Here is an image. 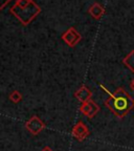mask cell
<instances>
[{"mask_svg":"<svg viewBox=\"0 0 134 151\" xmlns=\"http://www.w3.org/2000/svg\"><path fill=\"white\" fill-rule=\"evenodd\" d=\"M105 104L114 116L123 119L134 107V100L125 89L118 88L115 92L110 94V97L105 101Z\"/></svg>","mask_w":134,"mask_h":151,"instance_id":"1","label":"cell"},{"mask_svg":"<svg viewBox=\"0 0 134 151\" xmlns=\"http://www.w3.org/2000/svg\"><path fill=\"white\" fill-rule=\"evenodd\" d=\"M40 7L33 0H17L11 12L24 24L27 25L29 22L40 13Z\"/></svg>","mask_w":134,"mask_h":151,"instance_id":"2","label":"cell"},{"mask_svg":"<svg viewBox=\"0 0 134 151\" xmlns=\"http://www.w3.org/2000/svg\"><path fill=\"white\" fill-rule=\"evenodd\" d=\"M44 127H45V124L37 116H32L29 120H27L25 122V128L33 135H38L44 129Z\"/></svg>","mask_w":134,"mask_h":151,"instance_id":"3","label":"cell"},{"mask_svg":"<svg viewBox=\"0 0 134 151\" xmlns=\"http://www.w3.org/2000/svg\"><path fill=\"white\" fill-rule=\"evenodd\" d=\"M62 39L63 41L70 47H73L80 42V40L82 39V36L78 33V31H75L73 27H70L67 32L62 35Z\"/></svg>","mask_w":134,"mask_h":151,"instance_id":"4","label":"cell"},{"mask_svg":"<svg viewBox=\"0 0 134 151\" xmlns=\"http://www.w3.org/2000/svg\"><path fill=\"white\" fill-rule=\"evenodd\" d=\"M80 110H81V112L84 114V116H86L87 118H89V119H92V118H94V116H97V113L100 111V107L94 101L89 100L88 102H86V103H83L82 105H81Z\"/></svg>","mask_w":134,"mask_h":151,"instance_id":"5","label":"cell"},{"mask_svg":"<svg viewBox=\"0 0 134 151\" xmlns=\"http://www.w3.org/2000/svg\"><path fill=\"white\" fill-rule=\"evenodd\" d=\"M72 135L79 141H83L89 135V130L83 122H78L72 128Z\"/></svg>","mask_w":134,"mask_h":151,"instance_id":"6","label":"cell"},{"mask_svg":"<svg viewBox=\"0 0 134 151\" xmlns=\"http://www.w3.org/2000/svg\"><path fill=\"white\" fill-rule=\"evenodd\" d=\"M75 97L81 102V103H86L89 100H91L92 97V92L89 90V88L87 86H82V87L79 88L77 91L75 92Z\"/></svg>","mask_w":134,"mask_h":151,"instance_id":"7","label":"cell"},{"mask_svg":"<svg viewBox=\"0 0 134 151\" xmlns=\"http://www.w3.org/2000/svg\"><path fill=\"white\" fill-rule=\"evenodd\" d=\"M105 13V9L103 7V5H101L100 3H94L91 7L89 9V14L93 17L94 19H100Z\"/></svg>","mask_w":134,"mask_h":151,"instance_id":"8","label":"cell"},{"mask_svg":"<svg viewBox=\"0 0 134 151\" xmlns=\"http://www.w3.org/2000/svg\"><path fill=\"white\" fill-rule=\"evenodd\" d=\"M123 63L125 64L130 70L134 73V50H131V52L125 57V59L123 60Z\"/></svg>","mask_w":134,"mask_h":151,"instance_id":"9","label":"cell"},{"mask_svg":"<svg viewBox=\"0 0 134 151\" xmlns=\"http://www.w3.org/2000/svg\"><path fill=\"white\" fill-rule=\"evenodd\" d=\"M9 100H11L13 103H19V102L22 100V94L20 93V91H18V90H14L12 93L9 94Z\"/></svg>","mask_w":134,"mask_h":151,"instance_id":"10","label":"cell"},{"mask_svg":"<svg viewBox=\"0 0 134 151\" xmlns=\"http://www.w3.org/2000/svg\"><path fill=\"white\" fill-rule=\"evenodd\" d=\"M130 88H131V90L134 92V79H133V80H132L131 84H130Z\"/></svg>","mask_w":134,"mask_h":151,"instance_id":"11","label":"cell"},{"mask_svg":"<svg viewBox=\"0 0 134 151\" xmlns=\"http://www.w3.org/2000/svg\"><path fill=\"white\" fill-rule=\"evenodd\" d=\"M42 151H52V149L50 148V147H44V148L42 149Z\"/></svg>","mask_w":134,"mask_h":151,"instance_id":"12","label":"cell"}]
</instances>
